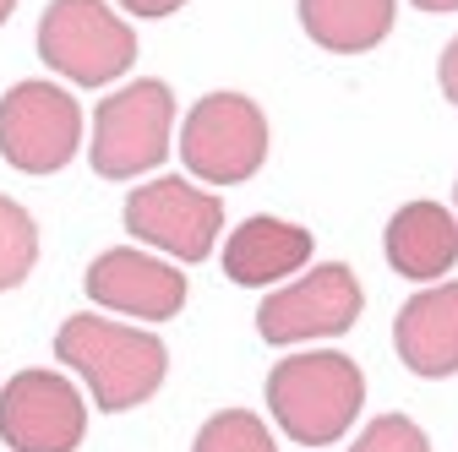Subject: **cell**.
I'll return each mask as SVG.
<instances>
[{"mask_svg": "<svg viewBox=\"0 0 458 452\" xmlns=\"http://www.w3.org/2000/svg\"><path fill=\"white\" fill-rule=\"evenodd\" d=\"M55 360L66 371H77L93 392V404L109 409V414L148 404L169 376V349L158 338L142 332V327L114 322L104 311L66 316L61 332H55Z\"/></svg>", "mask_w": 458, "mask_h": 452, "instance_id": "1", "label": "cell"}, {"mask_svg": "<svg viewBox=\"0 0 458 452\" xmlns=\"http://www.w3.org/2000/svg\"><path fill=\"white\" fill-rule=\"evenodd\" d=\"M366 376L338 349H301L267 371V409L301 447H327L360 420Z\"/></svg>", "mask_w": 458, "mask_h": 452, "instance_id": "2", "label": "cell"}, {"mask_svg": "<svg viewBox=\"0 0 458 452\" xmlns=\"http://www.w3.org/2000/svg\"><path fill=\"white\" fill-rule=\"evenodd\" d=\"M33 44L38 61L72 88H109L137 66V33L109 0H49Z\"/></svg>", "mask_w": 458, "mask_h": 452, "instance_id": "3", "label": "cell"}, {"mask_svg": "<svg viewBox=\"0 0 458 452\" xmlns=\"http://www.w3.org/2000/svg\"><path fill=\"white\" fill-rule=\"evenodd\" d=\"M169 131H175V93L158 77H137L114 88L93 109V142L88 163L98 180H131L169 158Z\"/></svg>", "mask_w": 458, "mask_h": 452, "instance_id": "4", "label": "cell"}, {"mask_svg": "<svg viewBox=\"0 0 458 452\" xmlns=\"http://www.w3.org/2000/svg\"><path fill=\"white\" fill-rule=\"evenodd\" d=\"M82 147V104L61 82H12L0 93V158L17 175H61Z\"/></svg>", "mask_w": 458, "mask_h": 452, "instance_id": "5", "label": "cell"}, {"mask_svg": "<svg viewBox=\"0 0 458 452\" xmlns=\"http://www.w3.org/2000/svg\"><path fill=\"white\" fill-rule=\"evenodd\" d=\"M267 158V115L246 93H208L181 126V163L202 186H241Z\"/></svg>", "mask_w": 458, "mask_h": 452, "instance_id": "6", "label": "cell"}, {"mask_svg": "<svg viewBox=\"0 0 458 452\" xmlns=\"http://www.w3.org/2000/svg\"><path fill=\"white\" fill-rule=\"evenodd\" d=\"M121 218L137 240H148L169 262H208L224 230V202L213 197V186H197L186 175H158L126 197Z\"/></svg>", "mask_w": 458, "mask_h": 452, "instance_id": "7", "label": "cell"}, {"mask_svg": "<svg viewBox=\"0 0 458 452\" xmlns=\"http://www.w3.org/2000/svg\"><path fill=\"white\" fill-rule=\"evenodd\" d=\"M360 306H366L360 278L344 262H322L257 306V332L273 349L311 344V338H344L360 322Z\"/></svg>", "mask_w": 458, "mask_h": 452, "instance_id": "8", "label": "cell"}, {"mask_svg": "<svg viewBox=\"0 0 458 452\" xmlns=\"http://www.w3.org/2000/svg\"><path fill=\"white\" fill-rule=\"evenodd\" d=\"M88 404L61 371H17L0 387V441L12 452H77Z\"/></svg>", "mask_w": 458, "mask_h": 452, "instance_id": "9", "label": "cell"}, {"mask_svg": "<svg viewBox=\"0 0 458 452\" xmlns=\"http://www.w3.org/2000/svg\"><path fill=\"white\" fill-rule=\"evenodd\" d=\"M82 289L98 311H114V316H131V322H169L186 311V272L175 262H158L148 251H131V246H109L88 262V278Z\"/></svg>", "mask_w": 458, "mask_h": 452, "instance_id": "10", "label": "cell"}, {"mask_svg": "<svg viewBox=\"0 0 458 452\" xmlns=\"http://www.w3.org/2000/svg\"><path fill=\"white\" fill-rule=\"evenodd\" d=\"M393 349L415 376L442 381L458 371V284H426L398 306Z\"/></svg>", "mask_w": 458, "mask_h": 452, "instance_id": "11", "label": "cell"}, {"mask_svg": "<svg viewBox=\"0 0 458 452\" xmlns=\"http://www.w3.org/2000/svg\"><path fill=\"white\" fill-rule=\"evenodd\" d=\"M311 262V230L290 218H273V213H257L246 218L235 235L224 240V272L229 284L241 289H267L278 278H290Z\"/></svg>", "mask_w": 458, "mask_h": 452, "instance_id": "12", "label": "cell"}, {"mask_svg": "<svg viewBox=\"0 0 458 452\" xmlns=\"http://www.w3.org/2000/svg\"><path fill=\"white\" fill-rule=\"evenodd\" d=\"M387 267L398 278H415V284H431L458 262V218L437 202H404L387 218V235H382Z\"/></svg>", "mask_w": 458, "mask_h": 452, "instance_id": "13", "label": "cell"}, {"mask_svg": "<svg viewBox=\"0 0 458 452\" xmlns=\"http://www.w3.org/2000/svg\"><path fill=\"white\" fill-rule=\"evenodd\" d=\"M306 38L327 54H366L393 33L398 0H295Z\"/></svg>", "mask_w": 458, "mask_h": 452, "instance_id": "14", "label": "cell"}, {"mask_svg": "<svg viewBox=\"0 0 458 452\" xmlns=\"http://www.w3.org/2000/svg\"><path fill=\"white\" fill-rule=\"evenodd\" d=\"M33 262H38V223L28 218L22 202L0 197V295L28 284Z\"/></svg>", "mask_w": 458, "mask_h": 452, "instance_id": "15", "label": "cell"}, {"mask_svg": "<svg viewBox=\"0 0 458 452\" xmlns=\"http://www.w3.org/2000/svg\"><path fill=\"white\" fill-rule=\"evenodd\" d=\"M191 452H278V441H273V431L251 409H218L197 431Z\"/></svg>", "mask_w": 458, "mask_h": 452, "instance_id": "16", "label": "cell"}, {"mask_svg": "<svg viewBox=\"0 0 458 452\" xmlns=\"http://www.w3.org/2000/svg\"><path fill=\"white\" fill-rule=\"evenodd\" d=\"M350 452H431V441L420 436V425L410 414H377Z\"/></svg>", "mask_w": 458, "mask_h": 452, "instance_id": "17", "label": "cell"}, {"mask_svg": "<svg viewBox=\"0 0 458 452\" xmlns=\"http://www.w3.org/2000/svg\"><path fill=\"white\" fill-rule=\"evenodd\" d=\"M126 17H148V22H158V17H175L186 0H114Z\"/></svg>", "mask_w": 458, "mask_h": 452, "instance_id": "18", "label": "cell"}, {"mask_svg": "<svg viewBox=\"0 0 458 452\" xmlns=\"http://www.w3.org/2000/svg\"><path fill=\"white\" fill-rule=\"evenodd\" d=\"M437 82H442V98L458 104V38H447L442 61H437Z\"/></svg>", "mask_w": 458, "mask_h": 452, "instance_id": "19", "label": "cell"}, {"mask_svg": "<svg viewBox=\"0 0 458 452\" xmlns=\"http://www.w3.org/2000/svg\"><path fill=\"white\" fill-rule=\"evenodd\" d=\"M410 6H420V12H458V0H410Z\"/></svg>", "mask_w": 458, "mask_h": 452, "instance_id": "20", "label": "cell"}, {"mask_svg": "<svg viewBox=\"0 0 458 452\" xmlns=\"http://www.w3.org/2000/svg\"><path fill=\"white\" fill-rule=\"evenodd\" d=\"M12 12H17V0H0V28L12 22Z\"/></svg>", "mask_w": 458, "mask_h": 452, "instance_id": "21", "label": "cell"}, {"mask_svg": "<svg viewBox=\"0 0 458 452\" xmlns=\"http://www.w3.org/2000/svg\"><path fill=\"white\" fill-rule=\"evenodd\" d=\"M453 197H458V191H453Z\"/></svg>", "mask_w": 458, "mask_h": 452, "instance_id": "22", "label": "cell"}]
</instances>
